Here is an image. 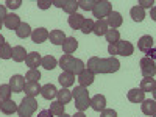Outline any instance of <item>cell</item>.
Masks as SVG:
<instances>
[{
  "label": "cell",
  "instance_id": "33",
  "mask_svg": "<svg viewBox=\"0 0 156 117\" xmlns=\"http://www.w3.org/2000/svg\"><path fill=\"white\" fill-rule=\"evenodd\" d=\"M25 80H28V83H39L41 80V72L37 69H30L25 75Z\"/></svg>",
  "mask_w": 156,
  "mask_h": 117
},
{
  "label": "cell",
  "instance_id": "5",
  "mask_svg": "<svg viewBox=\"0 0 156 117\" xmlns=\"http://www.w3.org/2000/svg\"><path fill=\"white\" fill-rule=\"evenodd\" d=\"M92 12H94V17H97V20H101L103 17H108L112 12V5L108 0H98L92 8Z\"/></svg>",
  "mask_w": 156,
  "mask_h": 117
},
{
  "label": "cell",
  "instance_id": "24",
  "mask_svg": "<svg viewBox=\"0 0 156 117\" xmlns=\"http://www.w3.org/2000/svg\"><path fill=\"white\" fill-rule=\"evenodd\" d=\"M23 90H25V95L27 97H33L34 98L36 95L41 94V86H39V83H25Z\"/></svg>",
  "mask_w": 156,
  "mask_h": 117
},
{
  "label": "cell",
  "instance_id": "44",
  "mask_svg": "<svg viewBox=\"0 0 156 117\" xmlns=\"http://www.w3.org/2000/svg\"><path fill=\"white\" fill-rule=\"evenodd\" d=\"M108 53L109 55H117V45L115 44H109L108 45Z\"/></svg>",
  "mask_w": 156,
  "mask_h": 117
},
{
  "label": "cell",
  "instance_id": "14",
  "mask_svg": "<svg viewBox=\"0 0 156 117\" xmlns=\"http://www.w3.org/2000/svg\"><path fill=\"white\" fill-rule=\"evenodd\" d=\"M42 56L37 53V51H31V53H27V58H25V64L30 67V69H36L39 64H41Z\"/></svg>",
  "mask_w": 156,
  "mask_h": 117
},
{
  "label": "cell",
  "instance_id": "45",
  "mask_svg": "<svg viewBox=\"0 0 156 117\" xmlns=\"http://www.w3.org/2000/svg\"><path fill=\"white\" fill-rule=\"evenodd\" d=\"M6 17V8L5 5H0V20H5Z\"/></svg>",
  "mask_w": 156,
  "mask_h": 117
},
{
  "label": "cell",
  "instance_id": "29",
  "mask_svg": "<svg viewBox=\"0 0 156 117\" xmlns=\"http://www.w3.org/2000/svg\"><path fill=\"white\" fill-rule=\"evenodd\" d=\"M25 58H27V51H25V48L22 45L12 47V59L16 62H22V61H25Z\"/></svg>",
  "mask_w": 156,
  "mask_h": 117
},
{
  "label": "cell",
  "instance_id": "46",
  "mask_svg": "<svg viewBox=\"0 0 156 117\" xmlns=\"http://www.w3.org/2000/svg\"><path fill=\"white\" fill-rule=\"evenodd\" d=\"M37 117H53V114H51L48 109H44V111H41L37 114Z\"/></svg>",
  "mask_w": 156,
  "mask_h": 117
},
{
  "label": "cell",
  "instance_id": "53",
  "mask_svg": "<svg viewBox=\"0 0 156 117\" xmlns=\"http://www.w3.org/2000/svg\"><path fill=\"white\" fill-rule=\"evenodd\" d=\"M0 103H2V100H0Z\"/></svg>",
  "mask_w": 156,
  "mask_h": 117
},
{
  "label": "cell",
  "instance_id": "31",
  "mask_svg": "<svg viewBox=\"0 0 156 117\" xmlns=\"http://www.w3.org/2000/svg\"><path fill=\"white\" fill-rule=\"evenodd\" d=\"M129 14H131V19L134 20V22H142L145 19V11L142 9L140 6H133L131 8V11H129Z\"/></svg>",
  "mask_w": 156,
  "mask_h": 117
},
{
  "label": "cell",
  "instance_id": "36",
  "mask_svg": "<svg viewBox=\"0 0 156 117\" xmlns=\"http://www.w3.org/2000/svg\"><path fill=\"white\" fill-rule=\"evenodd\" d=\"M53 115H61V114H64V105L62 103H59V101H53L50 105V109H48Z\"/></svg>",
  "mask_w": 156,
  "mask_h": 117
},
{
  "label": "cell",
  "instance_id": "54",
  "mask_svg": "<svg viewBox=\"0 0 156 117\" xmlns=\"http://www.w3.org/2000/svg\"><path fill=\"white\" fill-rule=\"evenodd\" d=\"M151 117H154V115H151Z\"/></svg>",
  "mask_w": 156,
  "mask_h": 117
},
{
  "label": "cell",
  "instance_id": "4",
  "mask_svg": "<svg viewBox=\"0 0 156 117\" xmlns=\"http://www.w3.org/2000/svg\"><path fill=\"white\" fill-rule=\"evenodd\" d=\"M37 109V101L33 97H25L20 105L17 106V115L19 117H31Z\"/></svg>",
  "mask_w": 156,
  "mask_h": 117
},
{
  "label": "cell",
  "instance_id": "30",
  "mask_svg": "<svg viewBox=\"0 0 156 117\" xmlns=\"http://www.w3.org/2000/svg\"><path fill=\"white\" fill-rule=\"evenodd\" d=\"M56 97H58V101L59 103L66 105V103H69L72 100V90H69L67 87H62L61 90H58V92H56Z\"/></svg>",
  "mask_w": 156,
  "mask_h": 117
},
{
  "label": "cell",
  "instance_id": "51",
  "mask_svg": "<svg viewBox=\"0 0 156 117\" xmlns=\"http://www.w3.org/2000/svg\"><path fill=\"white\" fill-rule=\"evenodd\" d=\"M58 117H70L69 114H66V112H64V114H61V115H58Z\"/></svg>",
  "mask_w": 156,
  "mask_h": 117
},
{
  "label": "cell",
  "instance_id": "23",
  "mask_svg": "<svg viewBox=\"0 0 156 117\" xmlns=\"http://www.w3.org/2000/svg\"><path fill=\"white\" fill-rule=\"evenodd\" d=\"M86 17H83L81 14H78V12H75V14H72L69 19H67V23H69V27L73 28V30H80L81 28V25L84 22Z\"/></svg>",
  "mask_w": 156,
  "mask_h": 117
},
{
  "label": "cell",
  "instance_id": "50",
  "mask_svg": "<svg viewBox=\"0 0 156 117\" xmlns=\"http://www.w3.org/2000/svg\"><path fill=\"white\" fill-rule=\"evenodd\" d=\"M3 44H5V37H3L2 34H0V47H2Z\"/></svg>",
  "mask_w": 156,
  "mask_h": 117
},
{
  "label": "cell",
  "instance_id": "42",
  "mask_svg": "<svg viewBox=\"0 0 156 117\" xmlns=\"http://www.w3.org/2000/svg\"><path fill=\"white\" fill-rule=\"evenodd\" d=\"M139 5H140L142 9H144V8H150V6H153L154 3L151 2V0H150V2H148V0H139Z\"/></svg>",
  "mask_w": 156,
  "mask_h": 117
},
{
  "label": "cell",
  "instance_id": "28",
  "mask_svg": "<svg viewBox=\"0 0 156 117\" xmlns=\"http://www.w3.org/2000/svg\"><path fill=\"white\" fill-rule=\"evenodd\" d=\"M16 34H17V37H20V39L28 37V36H31V27H30L27 22H20V25H19L17 30H16Z\"/></svg>",
  "mask_w": 156,
  "mask_h": 117
},
{
  "label": "cell",
  "instance_id": "25",
  "mask_svg": "<svg viewBox=\"0 0 156 117\" xmlns=\"http://www.w3.org/2000/svg\"><path fill=\"white\" fill-rule=\"evenodd\" d=\"M56 87L51 84V83H48V84H45V86H42L41 87V95L45 98V100H51V98H55L56 97Z\"/></svg>",
  "mask_w": 156,
  "mask_h": 117
},
{
  "label": "cell",
  "instance_id": "37",
  "mask_svg": "<svg viewBox=\"0 0 156 117\" xmlns=\"http://www.w3.org/2000/svg\"><path fill=\"white\" fill-rule=\"evenodd\" d=\"M11 94H12V90L9 87V84H2L0 86V100H9L11 98Z\"/></svg>",
  "mask_w": 156,
  "mask_h": 117
},
{
  "label": "cell",
  "instance_id": "11",
  "mask_svg": "<svg viewBox=\"0 0 156 117\" xmlns=\"http://www.w3.org/2000/svg\"><path fill=\"white\" fill-rule=\"evenodd\" d=\"M122 23H123L122 14H120V12H117V11H112L111 14H109V16L106 17V25H108V27H111L112 30L119 28Z\"/></svg>",
  "mask_w": 156,
  "mask_h": 117
},
{
  "label": "cell",
  "instance_id": "35",
  "mask_svg": "<svg viewBox=\"0 0 156 117\" xmlns=\"http://www.w3.org/2000/svg\"><path fill=\"white\" fill-rule=\"evenodd\" d=\"M0 58H2V59H9V58H12V47H11L8 42H5L2 47H0Z\"/></svg>",
  "mask_w": 156,
  "mask_h": 117
},
{
  "label": "cell",
  "instance_id": "15",
  "mask_svg": "<svg viewBox=\"0 0 156 117\" xmlns=\"http://www.w3.org/2000/svg\"><path fill=\"white\" fill-rule=\"evenodd\" d=\"M142 112L145 115H156V101L154 100H150V98H145L142 101V106H140Z\"/></svg>",
  "mask_w": 156,
  "mask_h": 117
},
{
  "label": "cell",
  "instance_id": "52",
  "mask_svg": "<svg viewBox=\"0 0 156 117\" xmlns=\"http://www.w3.org/2000/svg\"><path fill=\"white\" fill-rule=\"evenodd\" d=\"M2 25H3V20H0V28H2Z\"/></svg>",
  "mask_w": 156,
  "mask_h": 117
},
{
  "label": "cell",
  "instance_id": "10",
  "mask_svg": "<svg viewBox=\"0 0 156 117\" xmlns=\"http://www.w3.org/2000/svg\"><path fill=\"white\" fill-rule=\"evenodd\" d=\"M48 39V31L47 28H36V30H31V41L34 44H42Z\"/></svg>",
  "mask_w": 156,
  "mask_h": 117
},
{
  "label": "cell",
  "instance_id": "16",
  "mask_svg": "<svg viewBox=\"0 0 156 117\" xmlns=\"http://www.w3.org/2000/svg\"><path fill=\"white\" fill-rule=\"evenodd\" d=\"M3 23H5V27L8 30H17V27L20 25V17L17 14H12L11 12V14H6Z\"/></svg>",
  "mask_w": 156,
  "mask_h": 117
},
{
  "label": "cell",
  "instance_id": "20",
  "mask_svg": "<svg viewBox=\"0 0 156 117\" xmlns=\"http://www.w3.org/2000/svg\"><path fill=\"white\" fill-rule=\"evenodd\" d=\"M78 48V41L75 37H66V41L62 42V51L66 55H70Z\"/></svg>",
  "mask_w": 156,
  "mask_h": 117
},
{
  "label": "cell",
  "instance_id": "39",
  "mask_svg": "<svg viewBox=\"0 0 156 117\" xmlns=\"http://www.w3.org/2000/svg\"><path fill=\"white\" fill-rule=\"evenodd\" d=\"M92 28H94V20L92 19H84V22H83V25H81V31L84 33V34H89V33H92Z\"/></svg>",
  "mask_w": 156,
  "mask_h": 117
},
{
  "label": "cell",
  "instance_id": "21",
  "mask_svg": "<svg viewBox=\"0 0 156 117\" xmlns=\"http://www.w3.org/2000/svg\"><path fill=\"white\" fill-rule=\"evenodd\" d=\"M144 92H156V81L154 78H150V76H144V80L140 81V87Z\"/></svg>",
  "mask_w": 156,
  "mask_h": 117
},
{
  "label": "cell",
  "instance_id": "19",
  "mask_svg": "<svg viewBox=\"0 0 156 117\" xmlns=\"http://www.w3.org/2000/svg\"><path fill=\"white\" fill-rule=\"evenodd\" d=\"M137 48H139L140 51H144V53H147L150 48H153V37L148 36V34L142 36V37L139 39V42H137Z\"/></svg>",
  "mask_w": 156,
  "mask_h": 117
},
{
  "label": "cell",
  "instance_id": "47",
  "mask_svg": "<svg viewBox=\"0 0 156 117\" xmlns=\"http://www.w3.org/2000/svg\"><path fill=\"white\" fill-rule=\"evenodd\" d=\"M64 3H66V0H55V2H51V5H55L58 8H64Z\"/></svg>",
  "mask_w": 156,
  "mask_h": 117
},
{
  "label": "cell",
  "instance_id": "38",
  "mask_svg": "<svg viewBox=\"0 0 156 117\" xmlns=\"http://www.w3.org/2000/svg\"><path fill=\"white\" fill-rule=\"evenodd\" d=\"M95 2L97 0H78V8H81L84 11H92Z\"/></svg>",
  "mask_w": 156,
  "mask_h": 117
},
{
  "label": "cell",
  "instance_id": "22",
  "mask_svg": "<svg viewBox=\"0 0 156 117\" xmlns=\"http://www.w3.org/2000/svg\"><path fill=\"white\" fill-rule=\"evenodd\" d=\"M58 81L61 83L62 87H70V86L75 84V75L73 73H69V72H62L58 76Z\"/></svg>",
  "mask_w": 156,
  "mask_h": 117
},
{
  "label": "cell",
  "instance_id": "27",
  "mask_svg": "<svg viewBox=\"0 0 156 117\" xmlns=\"http://www.w3.org/2000/svg\"><path fill=\"white\" fill-rule=\"evenodd\" d=\"M41 66L47 70H53L56 66H58V61L55 56H51V55H45L42 59H41Z\"/></svg>",
  "mask_w": 156,
  "mask_h": 117
},
{
  "label": "cell",
  "instance_id": "34",
  "mask_svg": "<svg viewBox=\"0 0 156 117\" xmlns=\"http://www.w3.org/2000/svg\"><path fill=\"white\" fill-rule=\"evenodd\" d=\"M64 11L67 12V14H75L76 9H78V0H66V3H64Z\"/></svg>",
  "mask_w": 156,
  "mask_h": 117
},
{
  "label": "cell",
  "instance_id": "8",
  "mask_svg": "<svg viewBox=\"0 0 156 117\" xmlns=\"http://www.w3.org/2000/svg\"><path fill=\"white\" fill-rule=\"evenodd\" d=\"M117 45V55L120 56H131L134 53V45L129 41H119Z\"/></svg>",
  "mask_w": 156,
  "mask_h": 117
},
{
  "label": "cell",
  "instance_id": "17",
  "mask_svg": "<svg viewBox=\"0 0 156 117\" xmlns=\"http://www.w3.org/2000/svg\"><path fill=\"white\" fill-rule=\"evenodd\" d=\"M0 111H2L3 114H6V115H11V114L17 112V105L11 98L9 100H3L2 103H0Z\"/></svg>",
  "mask_w": 156,
  "mask_h": 117
},
{
  "label": "cell",
  "instance_id": "1",
  "mask_svg": "<svg viewBox=\"0 0 156 117\" xmlns=\"http://www.w3.org/2000/svg\"><path fill=\"white\" fill-rule=\"evenodd\" d=\"M90 73H114L120 69V61L109 56V58H98V56H92L87 61V67H86Z\"/></svg>",
  "mask_w": 156,
  "mask_h": 117
},
{
  "label": "cell",
  "instance_id": "49",
  "mask_svg": "<svg viewBox=\"0 0 156 117\" xmlns=\"http://www.w3.org/2000/svg\"><path fill=\"white\" fill-rule=\"evenodd\" d=\"M70 117H86V115H84L83 112H76L75 115H70Z\"/></svg>",
  "mask_w": 156,
  "mask_h": 117
},
{
  "label": "cell",
  "instance_id": "48",
  "mask_svg": "<svg viewBox=\"0 0 156 117\" xmlns=\"http://www.w3.org/2000/svg\"><path fill=\"white\" fill-rule=\"evenodd\" d=\"M147 55H148L147 58H150V59H154V56H156V48H154V47H153V48H150V50L147 51Z\"/></svg>",
  "mask_w": 156,
  "mask_h": 117
},
{
  "label": "cell",
  "instance_id": "32",
  "mask_svg": "<svg viewBox=\"0 0 156 117\" xmlns=\"http://www.w3.org/2000/svg\"><path fill=\"white\" fill-rule=\"evenodd\" d=\"M105 37H106V41L109 42V44H117L120 41V33H119V30H108L106 33H105Z\"/></svg>",
  "mask_w": 156,
  "mask_h": 117
},
{
  "label": "cell",
  "instance_id": "2",
  "mask_svg": "<svg viewBox=\"0 0 156 117\" xmlns=\"http://www.w3.org/2000/svg\"><path fill=\"white\" fill-rule=\"evenodd\" d=\"M59 66H61L62 72H69V73H73V75L81 73L86 69L84 62L80 58H73L72 55H62L61 59H59Z\"/></svg>",
  "mask_w": 156,
  "mask_h": 117
},
{
  "label": "cell",
  "instance_id": "18",
  "mask_svg": "<svg viewBox=\"0 0 156 117\" xmlns=\"http://www.w3.org/2000/svg\"><path fill=\"white\" fill-rule=\"evenodd\" d=\"M48 37H50V42L53 45H62V42L66 41V34H64L62 30H53L48 33Z\"/></svg>",
  "mask_w": 156,
  "mask_h": 117
},
{
  "label": "cell",
  "instance_id": "6",
  "mask_svg": "<svg viewBox=\"0 0 156 117\" xmlns=\"http://www.w3.org/2000/svg\"><path fill=\"white\" fill-rule=\"evenodd\" d=\"M140 72L144 76H150V78H154V73H156V66H154V61L150 59V58H142L140 59Z\"/></svg>",
  "mask_w": 156,
  "mask_h": 117
},
{
  "label": "cell",
  "instance_id": "3",
  "mask_svg": "<svg viewBox=\"0 0 156 117\" xmlns=\"http://www.w3.org/2000/svg\"><path fill=\"white\" fill-rule=\"evenodd\" d=\"M72 97L75 98V106L76 109L83 112L84 109L89 108L90 105V97H89V92H87V87H83V86H76L73 90H72Z\"/></svg>",
  "mask_w": 156,
  "mask_h": 117
},
{
  "label": "cell",
  "instance_id": "7",
  "mask_svg": "<svg viewBox=\"0 0 156 117\" xmlns=\"http://www.w3.org/2000/svg\"><path fill=\"white\" fill-rule=\"evenodd\" d=\"M8 84H9L12 92L19 94V92H22L23 87H25V76H22V75H12L9 78V83Z\"/></svg>",
  "mask_w": 156,
  "mask_h": 117
},
{
  "label": "cell",
  "instance_id": "12",
  "mask_svg": "<svg viewBox=\"0 0 156 117\" xmlns=\"http://www.w3.org/2000/svg\"><path fill=\"white\" fill-rule=\"evenodd\" d=\"M94 73H90L87 69H84L81 73H78V83H80V86H83V87H87V86H90L94 83Z\"/></svg>",
  "mask_w": 156,
  "mask_h": 117
},
{
  "label": "cell",
  "instance_id": "41",
  "mask_svg": "<svg viewBox=\"0 0 156 117\" xmlns=\"http://www.w3.org/2000/svg\"><path fill=\"white\" fill-rule=\"evenodd\" d=\"M100 117H117V112L114 111V109H103L101 111V115Z\"/></svg>",
  "mask_w": 156,
  "mask_h": 117
},
{
  "label": "cell",
  "instance_id": "26",
  "mask_svg": "<svg viewBox=\"0 0 156 117\" xmlns=\"http://www.w3.org/2000/svg\"><path fill=\"white\" fill-rule=\"evenodd\" d=\"M106 31H108V25H106V20H105V19L94 22L92 33H94L95 36H105V33H106Z\"/></svg>",
  "mask_w": 156,
  "mask_h": 117
},
{
  "label": "cell",
  "instance_id": "40",
  "mask_svg": "<svg viewBox=\"0 0 156 117\" xmlns=\"http://www.w3.org/2000/svg\"><path fill=\"white\" fill-rule=\"evenodd\" d=\"M5 5H6L8 8H11V9H17V8L22 5V0H6Z\"/></svg>",
  "mask_w": 156,
  "mask_h": 117
},
{
  "label": "cell",
  "instance_id": "43",
  "mask_svg": "<svg viewBox=\"0 0 156 117\" xmlns=\"http://www.w3.org/2000/svg\"><path fill=\"white\" fill-rule=\"evenodd\" d=\"M51 6V2H42V0H37V8L41 9H47Z\"/></svg>",
  "mask_w": 156,
  "mask_h": 117
},
{
  "label": "cell",
  "instance_id": "9",
  "mask_svg": "<svg viewBox=\"0 0 156 117\" xmlns=\"http://www.w3.org/2000/svg\"><path fill=\"white\" fill-rule=\"evenodd\" d=\"M90 108H92L94 111H103L106 108V97L105 95H101V94H97V95H94L92 98H90V105H89Z\"/></svg>",
  "mask_w": 156,
  "mask_h": 117
},
{
  "label": "cell",
  "instance_id": "13",
  "mask_svg": "<svg viewBox=\"0 0 156 117\" xmlns=\"http://www.w3.org/2000/svg\"><path fill=\"white\" fill-rule=\"evenodd\" d=\"M126 97H128V100L131 101V103H142V101L145 100V92H144L142 89L134 87V89H131V90L126 94Z\"/></svg>",
  "mask_w": 156,
  "mask_h": 117
}]
</instances>
